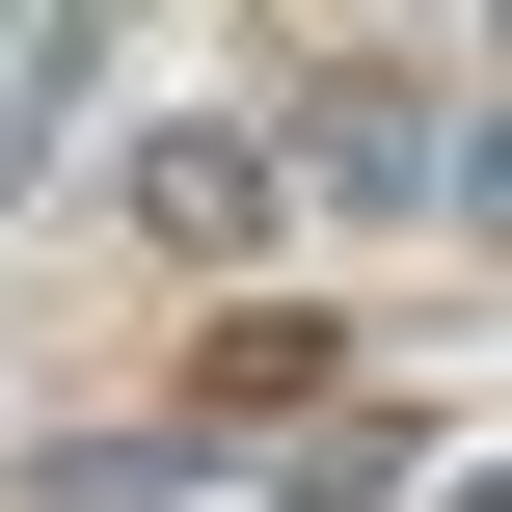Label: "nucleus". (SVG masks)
<instances>
[{"label": "nucleus", "mask_w": 512, "mask_h": 512, "mask_svg": "<svg viewBox=\"0 0 512 512\" xmlns=\"http://www.w3.org/2000/svg\"><path fill=\"white\" fill-rule=\"evenodd\" d=\"M297 162H324V189H378V216H486V189H512V135H486V108H432V81H324V108H297ZM297 162H270V189H297Z\"/></svg>", "instance_id": "f257e3e1"}, {"label": "nucleus", "mask_w": 512, "mask_h": 512, "mask_svg": "<svg viewBox=\"0 0 512 512\" xmlns=\"http://www.w3.org/2000/svg\"><path fill=\"white\" fill-rule=\"evenodd\" d=\"M108 189H135V243H189V270H243V243H270V135H243V108H189V135H135Z\"/></svg>", "instance_id": "f03ea898"}, {"label": "nucleus", "mask_w": 512, "mask_h": 512, "mask_svg": "<svg viewBox=\"0 0 512 512\" xmlns=\"http://www.w3.org/2000/svg\"><path fill=\"white\" fill-rule=\"evenodd\" d=\"M162 486H216V432H189V405H135V432H54V459H27V512H162Z\"/></svg>", "instance_id": "7ed1b4c3"}, {"label": "nucleus", "mask_w": 512, "mask_h": 512, "mask_svg": "<svg viewBox=\"0 0 512 512\" xmlns=\"http://www.w3.org/2000/svg\"><path fill=\"white\" fill-rule=\"evenodd\" d=\"M81 81H108V27H0V189L81 135Z\"/></svg>", "instance_id": "20e7f679"}]
</instances>
